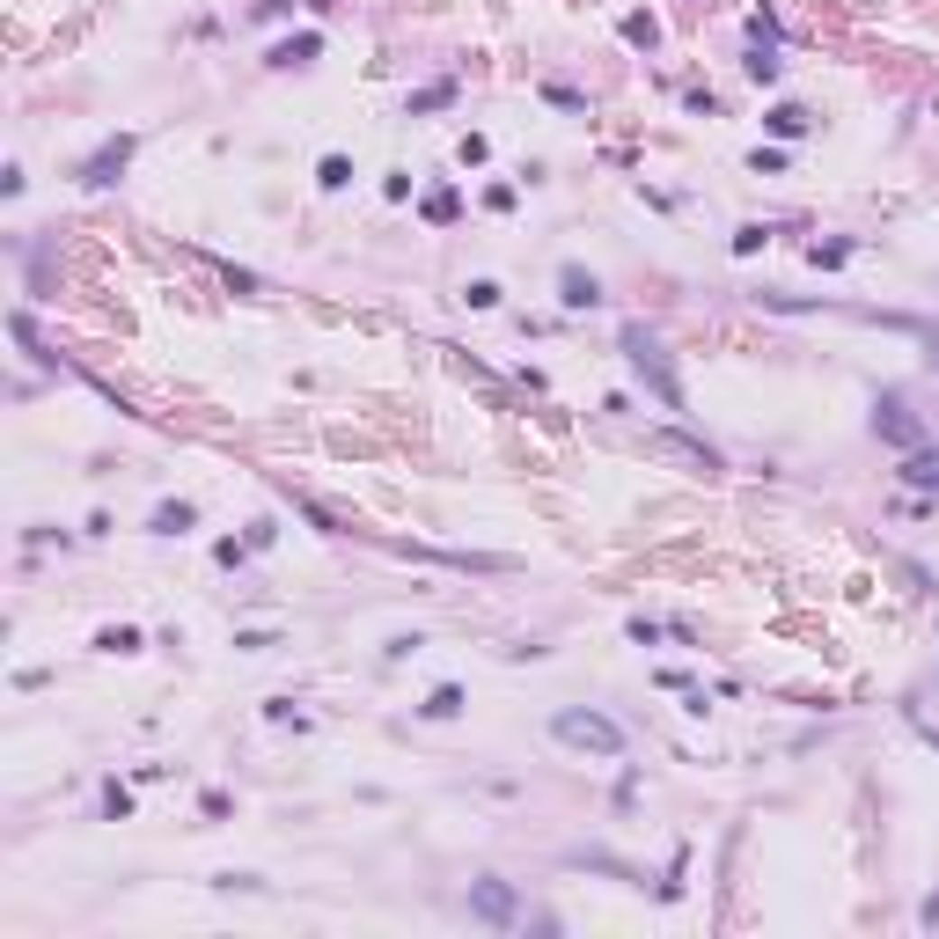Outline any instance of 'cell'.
Here are the masks:
<instances>
[{
  "instance_id": "2",
  "label": "cell",
  "mask_w": 939,
  "mask_h": 939,
  "mask_svg": "<svg viewBox=\"0 0 939 939\" xmlns=\"http://www.w3.org/2000/svg\"><path fill=\"white\" fill-rule=\"evenodd\" d=\"M550 734H558L566 749H594V756H624V727L602 720V712H558L550 720Z\"/></svg>"
},
{
  "instance_id": "19",
  "label": "cell",
  "mask_w": 939,
  "mask_h": 939,
  "mask_svg": "<svg viewBox=\"0 0 939 939\" xmlns=\"http://www.w3.org/2000/svg\"><path fill=\"white\" fill-rule=\"evenodd\" d=\"M543 103H558V110H587V96H580V88H566V81H550V88H543Z\"/></svg>"
},
{
  "instance_id": "5",
  "label": "cell",
  "mask_w": 939,
  "mask_h": 939,
  "mask_svg": "<svg viewBox=\"0 0 939 939\" xmlns=\"http://www.w3.org/2000/svg\"><path fill=\"white\" fill-rule=\"evenodd\" d=\"M873 426H880V433H888V440H896V448H917V419L903 411V397H880V404H873Z\"/></svg>"
},
{
  "instance_id": "9",
  "label": "cell",
  "mask_w": 939,
  "mask_h": 939,
  "mask_svg": "<svg viewBox=\"0 0 939 939\" xmlns=\"http://www.w3.org/2000/svg\"><path fill=\"white\" fill-rule=\"evenodd\" d=\"M903 484H925V492H939V448H910V463H903Z\"/></svg>"
},
{
  "instance_id": "4",
  "label": "cell",
  "mask_w": 939,
  "mask_h": 939,
  "mask_svg": "<svg viewBox=\"0 0 939 939\" xmlns=\"http://www.w3.org/2000/svg\"><path fill=\"white\" fill-rule=\"evenodd\" d=\"M470 917H484V925H514V888H507V880H477V888H470Z\"/></svg>"
},
{
  "instance_id": "12",
  "label": "cell",
  "mask_w": 939,
  "mask_h": 939,
  "mask_svg": "<svg viewBox=\"0 0 939 939\" xmlns=\"http://www.w3.org/2000/svg\"><path fill=\"white\" fill-rule=\"evenodd\" d=\"M316 184H323V191H345V184H353V161H345V154H323V161H316Z\"/></svg>"
},
{
  "instance_id": "14",
  "label": "cell",
  "mask_w": 939,
  "mask_h": 939,
  "mask_svg": "<svg viewBox=\"0 0 939 939\" xmlns=\"http://www.w3.org/2000/svg\"><path fill=\"white\" fill-rule=\"evenodd\" d=\"M741 67H749V81H763V88H770V81H778V60H770V44H756V51H749V60H741Z\"/></svg>"
},
{
  "instance_id": "1",
  "label": "cell",
  "mask_w": 939,
  "mask_h": 939,
  "mask_svg": "<svg viewBox=\"0 0 939 939\" xmlns=\"http://www.w3.org/2000/svg\"><path fill=\"white\" fill-rule=\"evenodd\" d=\"M624 360L653 382V397H660V411H683V382H676V367H668V353H660L653 338H646V323H624Z\"/></svg>"
},
{
  "instance_id": "10",
  "label": "cell",
  "mask_w": 939,
  "mask_h": 939,
  "mask_svg": "<svg viewBox=\"0 0 939 939\" xmlns=\"http://www.w3.org/2000/svg\"><path fill=\"white\" fill-rule=\"evenodd\" d=\"M763 125H770V133H778V140H800V133H807L815 118H807V110H800V103H778V110H770V118H763Z\"/></svg>"
},
{
  "instance_id": "13",
  "label": "cell",
  "mask_w": 939,
  "mask_h": 939,
  "mask_svg": "<svg viewBox=\"0 0 939 939\" xmlns=\"http://www.w3.org/2000/svg\"><path fill=\"white\" fill-rule=\"evenodd\" d=\"M419 712H426V720H456V712H463V690H456V683H440V690H433Z\"/></svg>"
},
{
  "instance_id": "16",
  "label": "cell",
  "mask_w": 939,
  "mask_h": 939,
  "mask_svg": "<svg viewBox=\"0 0 939 939\" xmlns=\"http://www.w3.org/2000/svg\"><path fill=\"white\" fill-rule=\"evenodd\" d=\"M624 37H631V44H646V51H653V44H660V23H653V15H624Z\"/></svg>"
},
{
  "instance_id": "11",
  "label": "cell",
  "mask_w": 939,
  "mask_h": 939,
  "mask_svg": "<svg viewBox=\"0 0 939 939\" xmlns=\"http://www.w3.org/2000/svg\"><path fill=\"white\" fill-rule=\"evenodd\" d=\"M184 529H191V507H184V500H161V507H154V536H184Z\"/></svg>"
},
{
  "instance_id": "15",
  "label": "cell",
  "mask_w": 939,
  "mask_h": 939,
  "mask_svg": "<svg viewBox=\"0 0 939 939\" xmlns=\"http://www.w3.org/2000/svg\"><path fill=\"white\" fill-rule=\"evenodd\" d=\"M96 646H103V653H140V631H133V624H110Z\"/></svg>"
},
{
  "instance_id": "3",
  "label": "cell",
  "mask_w": 939,
  "mask_h": 939,
  "mask_svg": "<svg viewBox=\"0 0 939 939\" xmlns=\"http://www.w3.org/2000/svg\"><path fill=\"white\" fill-rule=\"evenodd\" d=\"M133 147H140L133 133H110V140H103V147H96V154L81 161V170H74V177H81L88 191H103V184H118V170H125V161H133Z\"/></svg>"
},
{
  "instance_id": "8",
  "label": "cell",
  "mask_w": 939,
  "mask_h": 939,
  "mask_svg": "<svg viewBox=\"0 0 939 939\" xmlns=\"http://www.w3.org/2000/svg\"><path fill=\"white\" fill-rule=\"evenodd\" d=\"M316 51H323V37H316V30H301V37H287L280 51H272V67H308Z\"/></svg>"
},
{
  "instance_id": "6",
  "label": "cell",
  "mask_w": 939,
  "mask_h": 939,
  "mask_svg": "<svg viewBox=\"0 0 939 939\" xmlns=\"http://www.w3.org/2000/svg\"><path fill=\"white\" fill-rule=\"evenodd\" d=\"M646 448H660V456H683V463H697V470H720V456H712L704 440H690V433H653Z\"/></svg>"
},
{
  "instance_id": "17",
  "label": "cell",
  "mask_w": 939,
  "mask_h": 939,
  "mask_svg": "<svg viewBox=\"0 0 939 939\" xmlns=\"http://www.w3.org/2000/svg\"><path fill=\"white\" fill-rule=\"evenodd\" d=\"M440 103H456V81H433V88L411 96V110H440Z\"/></svg>"
},
{
  "instance_id": "7",
  "label": "cell",
  "mask_w": 939,
  "mask_h": 939,
  "mask_svg": "<svg viewBox=\"0 0 939 939\" xmlns=\"http://www.w3.org/2000/svg\"><path fill=\"white\" fill-rule=\"evenodd\" d=\"M558 287H566V308H594V301H602V280H594V272H580V264L558 272Z\"/></svg>"
},
{
  "instance_id": "20",
  "label": "cell",
  "mask_w": 939,
  "mask_h": 939,
  "mask_svg": "<svg viewBox=\"0 0 939 939\" xmlns=\"http://www.w3.org/2000/svg\"><path fill=\"white\" fill-rule=\"evenodd\" d=\"M426 220H456V191H433V198H426Z\"/></svg>"
},
{
  "instance_id": "18",
  "label": "cell",
  "mask_w": 939,
  "mask_h": 939,
  "mask_svg": "<svg viewBox=\"0 0 939 939\" xmlns=\"http://www.w3.org/2000/svg\"><path fill=\"white\" fill-rule=\"evenodd\" d=\"M463 301H470V308H500V280H470Z\"/></svg>"
}]
</instances>
